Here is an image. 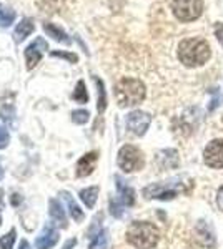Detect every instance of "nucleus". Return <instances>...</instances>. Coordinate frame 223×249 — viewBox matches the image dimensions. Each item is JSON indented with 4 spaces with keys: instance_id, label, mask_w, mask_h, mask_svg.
Returning a JSON list of instances; mask_svg holds the SVG:
<instances>
[{
    "instance_id": "obj_1",
    "label": "nucleus",
    "mask_w": 223,
    "mask_h": 249,
    "mask_svg": "<svg viewBox=\"0 0 223 249\" xmlns=\"http://www.w3.org/2000/svg\"><path fill=\"white\" fill-rule=\"evenodd\" d=\"M212 50H210L208 42L203 38H185L178 45V60L188 68L202 67L208 62Z\"/></svg>"
},
{
    "instance_id": "obj_2",
    "label": "nucleus",
    "mask_w": 223,
    "mask_h": 249,
    "mask_svg": "<svg viewBox=\"0 0 223 249\" xmlns=\"http://www.w3.org/2000/svg\"><path fill=\"white\" fill-rule=\"evenodd\" d=\"M145 93V85L137 78H122L115 87V98L122 108L139 105L143 102Z\"/></svg>"
},
{
    "instance_id": "obj_3",
    "label": "nucleus",
    "mask_w": 223,
    "mask_h": 249,
    "mask_svg": "<svg viewBox=\"0 0 223 249\" xmlns=\"http://www.w3.org/2000/svg\"><path fill=\"white\" fill-rule=\"evenodd\" d=\"M158 238H160V232H158L155 224L145 223V221L132 223L127 230V241L139 249L153 248L158 243Z\"/></svg>"
},
{
    "instance_id": "obj_4",
    "label": "nucleus",
    "mask_w": 223,
    "mask_h": 249,
    "mask_svg": "<svg viewBox=\"0 0 223 249\" xmlns=\"http://www.w3.org/2000/svg\"><path fill=\"white\" fill-rule=\"evenodd\" d=\"M183 191L188 190H185V184L182 181V178H175L165 183L150 184V186L143 190V196L147 199H163V201H168V199L177 198L178 193H183Z\"/></svg>"
},
{
    "instance_id": "obj_5",
    "label": "nucleus",
    "mask_w": 223,
    "mask_h": 249,
    "mask_svg": "<svg viewBox=\"0 0 223 249\" xmlns=\"http://www.w3.org/2000/svg\"><path fill=\"white\" fill-rule=\"evenodd\" d=\"M172 12L180 22H192L203 12V0H172Z\"/></svg>"
},
{
    "instance_id": "obj_6",
    "label": "nucleus",
    "mask_w": 223,
    "mask_h": 249,
    "mask_svg": "<svg viewBox=\"0 0 223 249\" xmlns=\"http://www.w3.org/2000/svg\"><path fill=\"white\" fill-rule=\"evenodd\" d=\"M117 163H119L122 170L127 173L139 171L143 168V155L133 144H125V146L120 148L119 156H117Z\"/></svg>"
},
{
    "instance_id": "obj_7",
    "label": "nucleus",
    "mask_w": 223,
    "mask_h": 249,
    "mask_svg": "<svg viewBox=\"0 0 223 249\" xmlns=\"http://www.w3.org/2000/svg\"><path fill=\"white\" fill-rule=\"evenodd\" d=\"M125 122H127V128L133 135L142 136L148 130L150 123H152V116L145 113V111H132V113L127 115Z\"/></svg>"
},
{
    "instance_id": "obj_8",
    "label": "nucleus",
    "mask_w": 223,
    "mask_h": 249,
    "mask_svg": "<svg viewBox=\"0 0 223 249\" xmlns=\"http://www.w3.org/2000/svg\"><path fill=\"white\" fill-rule=\"evenodd\" d=\"M203 160L210 168H223V140H213L203 151Z\"/></svg>"
},
{
    "instance_id": "obj_9",
    "label": "nucleus",
    "mask_w": 223,
    "mask_h": 249,
    "mask_svg": "<svg viewBox=\"0 0 223 249\" xmlns=\"http://www.w3.org/2000/svg\"><path fill=\"white\" fill-rule=\"evenodd\" d=\"M47 48H48V43L42 37L35 38L34 42H32L30 45L27 47L25 60H27V68H28V70L35 68V65H37V63L40 62V58H42L43 52H45Z\"/></svg>"
},
{
    "instance_id": "obj_10",
    "label": "nucleus",
    "mask_w": 223,
    "mask_h": 249,
    "mask_svg": "<svg viewBox=\"0 0 223 249\" xmlns=\"http://www.w3.org/2000/svg\"><path fill=\"white\" fill-rule=\"evenodd\" d=\"M97 160H99V153H97V151L87 153L83 158H80L79 163H77V175L82 176V178H83V176L90 175V173L95 170Z\"/></svg>"
},
{
    "instance_id": "obj_11",
    "label": "nucleus",
    "mask_w": 223,
    "mask_h": 249,
    "mask_svg": "<svg viewBox=\"0 0 223 249\" xmlns=\"http://www.w3.org/2000/svg\"><path fill=\"white\" fill-rule=\"evenodd\" d=\"M57 241H59V232L54 228L47 226L42 231V234L37 238V241H35V246H37V249H50L55 246Z\"/></svg>"
},
{
    "instance_id": "obj_12",
    "label": "nucleus",
    "mask_w": 223,
    "mask_h": 249,
    "mask_svg": "<svg viewBox=\"0 0 223 249\" xmlns=\"http://www.w3.org/2000/svg\"><path fill=\"white\" fill-rule=\"evenodd\" d=\"M115 181H117V190H119V196H120V201L125 206H132L135 203V191L128 186L120 176H115Z\"/></svg>"
},
{
    "instance_id": "obj_13",
    "label": "nucleus",
    "mask_w": 223,
    "mask_h": 249,
    "mask_svg": "<svg viewBox=\"0 0 223 249\" xmlns=\"http://www.w3.org/2000/svg\"><path fill=\"white\" fill-rule=\"evenodd\" d=\"M35 30V25H34V20L32 18H23L19 22V25L15 27V42H23L32 32Z\"/></svg>"
},
{
    "instance_id": "obj_14",
    "label": "nucleus",
    "mask_w": 223,
    "mask_h": 249,
    "mask_svg": "<svg viewBox=\"0 0 223 249\" xmlns=\"http://www.w3.org/2000/svg\"><path fill=\"white\" fill-rule=\"evenodd\" d=\"M43 30H45V34L48 35V37H52L60 43H65V45H68V43L72 42L65 32H63L62 29H59L57 25H54V23H43Z\"/></svg>"
},
{
    "instance_id": "obj_15",
    "label": "nucleus",
    "mask_w": 223,
    "mask_h": 249,
    "mask_svg": "<svg viewBox=\"0 0 223 249\" xmlns=\"http://www.w3.org/2000/svg\"><path fill=\"white\" fill-rule=\"evenodd\" d=\"M62 195V198L65 199V203H67V208H68V213H70V216H72V219H75V221H82L83 219V211L79 208V204H77L74 201V198H72L70 195H68L67 191H62L60 193Z\"/></svg>"
},
{
    "instance_id": "obj_16",
    "label": "nucleus",
    "mask_w": 223,
    "mask_h": 249,
    "mask_svg": "<svg viewBox=\"0 0 223 249\" xmlns=\"http://www.w3.org/2000/svg\"><path fill=\"white\" fill-rule=\"evenodd\" d=\"M50 216H52V219H54L57 224H60L62 228L67 226L65 213H63L62 206H60V203L57 201V199H52L50 201Z\"/></svg>"
},
{
    "instance_id": "obj_17",
    "label": "nucleus",
    "mask_w": 223,
    "mask_h": 249,
    "mask_svg": "<svg viewBox=\"0 0 223 249\" xmlns=\"http://www.w3.org/2000/svg\"><path fill=\"white\" fill-rule=\"evenodd\" d=\"M97 196H99V188H97V186L85 188V190L80 191V198H82V201L85 203V206L90 208V210L95 206Z\"/></svg>"
},
{
    "instance_id": "obj_18",
    "label": "nucleus",
    "mask_w": 223,
    "mask_h": 249,
    "mask_svg": "<svg viewBox=\"0 0 223 249\" xmlns=\"http://www.w3.org/2000/svg\"><path fill=\"white\" fill-rule=\"evenodd\" d=\"M108 248V236L103 230H99L95 234H92L90 249H107Z\"/></svg>"
},
{
    "instance_id": "obj_19",
    "label": "nucleus",
    "mask_w": 223,
    "mask_h": 249,
    "mask_svg": "<svg viewBox=\"0 0 223 249\" xmlns=\"http://www.w3.org/2000/svg\"><path fill=\"white\" fill-rule=\"evenodd\" d=\"M93 82H95L97 87H99V90H97V93H99V103H97V110H99V113H103L105 108H107V93H105L103 82L100 78H97V77H93Z\"/></svg>"
},
{
    "instance_id": "obj_20",
    "label": "nucleus",
    "mask_w": 223,
    "mask_h": 249,
    "mask_svg": "<svg viewBox=\"0 0 223 249\" xmlns=\"http://www.w3.org/2000/svg\"><path fill=\"white\" fill-rule=\"evenodd\" d=\"M15 20V12L5 5H0V27H9Z\"/></svg>"
},
{
    "instance_id": "obj_21",
    "label": "nucleus",
    "mask_w": 223,
    "mask_h": 249,
    "mask_svg": "<svg viewBox=\"0 0 223 249\" xmlns=\"http://www.w3.org/2000/svg\"><path fill=\"white\" fill-rule=\"evenodd\" d=\"M72 98H74L75 102H79V103H87L88 102L87 88H85V83L82 82V80H80V82L77 83L75 91H74V95H72Z\"/></svg>"
},
{
    "instance_id": "obj_22",
    "label": "nucleus",
    "mask_w": 223,
    "mask_h": 249,
    "mask_svg": "<svg viewBox=\"0 0 223 249\" xmlns=\"http://www.w3.org/2000/svg\"><path fill=\"white\" fill-rule=\"evenodd\" d=\"M15 243V230H10L5 236L0 238V249H12Z\"/></svg>"
},
{
    "instance_id": "obj_23",
    "label": "nucleus",
    "mask_w": 223,
    "mask_h": 249,
    "mask_svg": "<svg viewBox=\"0 0 223 249\" xmlns=\"http://www.w3.org/2000/svg\"><path fill=\"white\" fill-rule=\"evenodd\" d=\"M88 111H85V110H75V111H72V122H75V123H79V124H83V123H87L88 122Z\"/></svg>"
},
{
    "instance_id": "obj_24",
    "label": "nucleus",
    "mask_w": 223,
    "mask_h": 249,
    "mask_svg": "<svg viewBox=\"0 0 223 249\" xmlns=\"http://www.w3.org/2000/svg\"><path fill=\"white\" fill-rule=\"evenodd\" d=\"M52 57H59V58H65L68 62H77L79 57L75 53H67V52H52Z\"/></svg>"
},
{
    "instance_id": "obj_25",
    "label": "nucleus",
    "mask_w": 223,
    "mask_h": 249,
    "mask_svg": "<svg viewBox=\"0 0 223 249\" xmlns=\"http://www.w3.org/2000/svg\"><path fill=\"white\" fill-rule=\"evenodd\" d=\"M9 131L5 130V128L3 126H0V150H2V148H5L7 144H9Z\"/></svg>"
},
{
    "instance_id": "obj_26",
    "label": "nucleus",
    "mask_w": 223,
    "mask_h": 249,
    "mask_svg": "<svg viewBox=\"0 0 223 249\" xmlns=\"http://www.w3.org/2000/svg\"><path fill=\"white\" fill-rule=\"evenodd\" d=\"M215 35H217L218 42L223 45V23H217V25H215Z\"/></svg>"
},
{
    "instance_id": "obj_27",
    "label": "nucleus",
    "mask_w": 223,
    "mask_h": 249,
    "mask_svg": "<svg viewBox=\"0 0 223 249\" xmlns=\"http://www.w3.org/2000/svg\"><path fill=\"white\" fill-rule=\"evenodd\" d=\"M217 203L220 206V210H223V186L218 190V196H217Z\"/></svg>"
},
{
    "instance_id": "obj_28",
    "label": "nucleus",
    "mask_w": 223,
    "mask_h": 249,
    "mask_svg": "<svg viewBox=\"0 0 223 249\" xmlns=\"http://www.w3.org/2000/svg\"><path fill=\"white\" fill-rule=\"evenodd\" d=\"M75 244H77V239L72 238V239H68L65 244H63V248H62V249H74Z\"/></svg>"
},
{
    "instance_id": "obj_29",
    "label": "nucleus",
    "mask_w": 223,
    "mask_h": 249,
    "mask_svg": "<svg viewBox=\"0 0 223 249\" xmlns=\"http://www.w3.org/2000/svg\"><path fill=\"white\" fill-rule=\"evenodd\" d=\"M19 249H30V246H28L27 241H22V243H20V248Z\"/></svg>"
},
{
    "instance_id": "obj_30",
    "label": "nucleus",
    "mask_w": 223,
    "mask_h": 249,
    "mask_svg": "<svg viewBox=\"0 0 223 249\" xmlns=\"http://www.w3.org/2000/svg\"><path fill=\"white\" fill-rule=\"evenodd\" d=\"M2 176H3V171H2V168H0V179H2Z\"/></svg>"
},
{
    "instance_id": "obj_31",
    "label": "nucleus",
    "mask_w": 223,
    "mask_h": 249,
    "mask_svg": "<svg viewBox=\"0 0 223 249\" xmlns=\"http://www.w3.org/2000/svg\"><path fill=\"white\" fill-rule=\"evenodd\" d=\"M0 223H2V216H0Z\"/></svg>"
}]
</instances>
